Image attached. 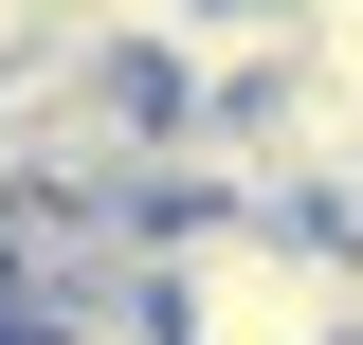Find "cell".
<instances>
[{
  "label": "cell",
  "mask_w": 363,
  "mask_h": 345,
  "mask_svg": "<svg viewBox=\"0 0 363 345\" xmlns=\"http://www.w3.org/2000/svg\"><path fill=\"white\" fill-rule=\"evenodd\" d=\"M164 345H363V236H327V218H164Z\"/></svg>",
  "instance_id": "obj_1"
}]
</instances>
